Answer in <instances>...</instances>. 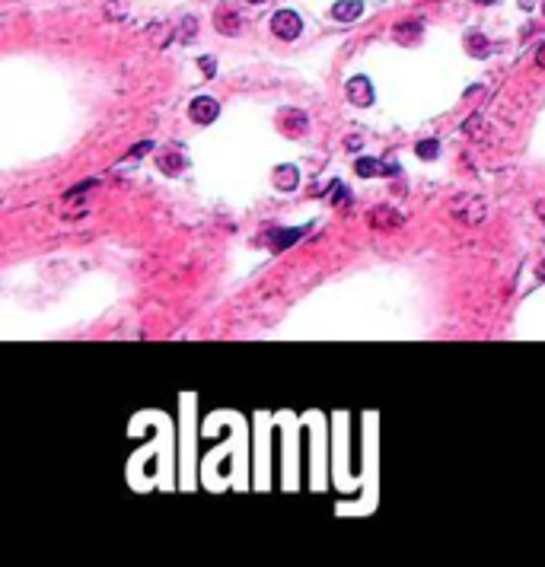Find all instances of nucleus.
Returning <instances> with one entry per match:
<instances>
[{"label": "nucleus", "mask_w": 545, "mask_h": 567, "mask_svg": "<svg viewBox=\"0 0 545 567\" xmlns=\"http://www.w3.org/2000/svg\"><path fill=\"white\" fill-rule=\"evenodd\" d=\"M418 35H421V23H418V19H414V23H402V26H396V39H399V41H405V45H408V41H414Z\"/></svg>", "instance_id": "nucleus-11"}, {"label": "nucleus", "mask_w": 545, "mask_h": 567, "mask_svg": "<svg viewBox=\"0 0 545 567\" xmlns=\"http://www.w3.org/2000/svg\"><path fill=\"white\" fill-rule=\"evenodd\" d=\"M363 13V3L361 0H338L335 7H332V19H338V23H351Z\"/></svg>", "instance_id": "nucleus-6"}, {"label": "nucleus", "mask_w": 545, "mask_h": 567, "mask_svg": "<svg viewBox=\"0 0 545 567\" xmlns=\"http://www.w3.org/2000/svg\"><path fill=\"white\" fill-rule=\"evenodd\" d=\"M160 169H163L166 175H175L185 169V157H179V153H163L160 157Z\"/></svg>", "instance_id": "nucleus-10"}, {"label": "nucleus", "mask_w": 545, "mask_h": 567, "mask_svg": "<svg viewBox=\"0 0 545 567\" xmlns=\"http://www.w3.org/2000/svg\"><path fill=\"white\" fill-rule=\"evenodd\" d=\"M376 173H380V163H376V160H367V157L357 160V175H361V179H373Z\"/></svg>", "instance_id": "nucleus-13"}, {"label": "nucleus", "mask_w": 545, "mask_h": 567, "mask_svg": "<svg viewBox=\"0 0 545 567\" xmlns=\"http://www.w3.org/2000/svg\"><path fill=\"white\" fill-rule=\"evenodd\" d=\"M201 67H204V74L211 77L214 74V58H201Z\"/></svg>", "instance_id": "nucleus-16"}, {"label": "nucleus", "mask_w": 545, "mask_h": 567, "mask_svg": "<svg viewBox=\"0 0 545 567\" xmlns=\"http://www.w3.org/2000/svg\"><path fill=\"white\" fill-rule=\"evenodd\" d=\"M536 214H539V220L545 223V198H542V201H536Z\"/></svg>", "instance_id": "nucleus-17"}, {"label": "nucleus", "mask_w": 545, "mask_h": 567, "mask_svg": "<svg viewBox=\"0 0 545 567\" xmlns=\"http://www.w3.org/2000/svg\"><path fill=\"white\" fill-rule=\"evenodd\" d=\"M271 32L284 41H294L300 32H303V19L294 13V10H278L271 17Z\"/></svg>", "instance_id": "nucleus-1"}, {"label": "nucleus", "mask_w": 545, "mask_h": 567, "mask_svg": "<svg viewBox=\"0 0 545 567\" xmlns=\"http://www.w3.org/2000/svg\"><path fill=\"white\" fill-rule=\"evenodd\" d=\"M297 236H303V230H287V233H278L274 236V249H287V242H294Z\"/></svg>", "instance_id": "nucleus-14"}, {"label": "nucleus", "mask_w": 545, "mask_h": 567, "mask_svg": "<svg viewBox=\"0 0 545 567\" xmlns=\"http://www.w3.org/2000/svg\"><path fill=\"white\" fill-rule=\"evenodd\" d=\"M481 3H485V0H481ZM488 3H491V0H488Z\"/></svg>", "instance_id": "nucleus-20"}, {"label": "nucleus", "mask_w": 545, "mask_h": 567, "mask_svg": "<svg viewBox=\"0 0 545 567\" xmlns=\"http://www.w3.org/2000/svg\"><path fill=\"white\" fill-rule=\"evenodd\" d=\"M249 3H265V0H249Z\"/></svg>", "instance_id": "nucleus-19"}, {"label": "nucleus", "mask_w": 545, "mask_h": 567, "mask_svg": "<svg viewBox=\"0 0 545 567\" xmlns=\"http://www.w3.org/2000/svg\"><path fill=\"white\" fill-rule=\"evenodd\" d=\"M306 128H309V118H306V112H300V108H284V112H281V131H284V134L297 137V134H303Z\"/></svg>", "instance_id": "nucleus-5"}, {"label": "nucleus", "mask_w": 545, "mask_h": 567, "mask_svg": "<svg viewBox=\"0 0 545 567\" xmlns=\"http://www.w3.org/2000/svg\"><path fill=\"white\" fill-rule=\"evenodd\" d=\"M536 64L545 70V41H542V45H539V48H536Z\"/></svg>", "instance_id": "nucleus-15"}, {"label": "nucleus", "mask_w": 545, "mask_h": 567, "mask_svg": "<svg viewBox=\"0 0 545 567\" xmlns=\"http://www.w3.org/2000/svg\"><path fill=\"white\" fill-rule=\"evenodd\" d=\"M345 93H347V99H351L357 108L373 106V86H370V80H367V77H351V80H347V86H345Z\"/></svg>", "instance_id": "nucleus-3"}, {"label": "nucleus", "mask_w": 545, "mask_h": 567, "mask_svg": "<svg viewBox=\"0 0 545 567\" xmlns=\"http://www.w3.org/2000/svg\"><path fill=\"white\" fill-rule=\"evenodd\" d=\"M536 278H539V280H545V262H539V268H536Z\"/></svg>", "instance_id": "nucleus-18"}, {"label": "nucleus", "mask_w": 545, "mask_h": 567, "mask_svg": "<svg viewBox=\"0 0 545 567\" xmlns=\"http://www.w3.org/2000/svg\"><path fill=\"white\" fill-rule=\"evenodd\" d=\"M367 217H370L373 227H383V223H386V227H399V220H402V217H399L396 211H389V207H383V211L376 207V211H370Z\"/></svg>", "instance_id": "nucleus-9"}, {"label": "nucleus", "mask_w": 545, "mask_h": 567, "mask_svg": "<svg viewBox=\"0 0 545 567\" xmlns=\"http://www.w3.org/2000/svg\"><path fill=\"white\" fill-rule=\"evenodd\" d=\"M414 153H418L421 160H437L440 157V144H437V140H418Z\"/></svg>", "instance_id": "nucleus-12"}, {"label": "nucleus", "mask_w": 545, "mask_h": 567, "mask_svg": "<svg viewBox=\"0 0 545 567\" xmlns=\"http://www.w3.org/2000/svg\"><path fill=\"white\" fill-rule=\"evenodd\" d=\"M297 182H300V173H297V166H278V173H274V185L281 191H294L297 189Z\"/></svg>", "instance_id": "nucleus-7"}, {"label": "nucleus", "mask_w": 545, "mask_h": 567, "mask_svg": "<svg viewBox=\"0 0 545 567\" xmlns=\"http://www.w3.org/2000/svg\"><path fill=\"white\" fill-rule=\"evenodd\" d=\"M214 26H217V32L220 35H236L242 29V19H240V13L236 10H230V7H217V13H214Z\"/></svg>", "instance_id": "nucleus-4"}, {"label": "nucleus", "mask_w": 545, "mask_h": 567, "mask_svg": "<svg viewBox=\"0 0 545 567\" xmlns=\"http://www.w3.org/2000/svg\"><path fill=\"white\" fill-rule=\"evenodd\" d=\"M220 115V106H217V99L211 96H198V99H191V106H189V118L195 124H211L214 118Z\"/></svg>", "instance_id": "nucleus-2"}, {"label": "nucleus", "mask_w": 545, "mask_h": 567, "mask_svg": "<svg viewBox=\"0 0 545 567\" xmlns=\"http://www.w3.org/2000/svg\"><path fill=\"white\" fill-rule=\"evenodd\" d=\"M466 48H469V55H475V58H485L488 51H491V45H488V39L481 32H469L466 35Z\"/></svg>", "instance_id": "nucleus-8"}]
</instances>
